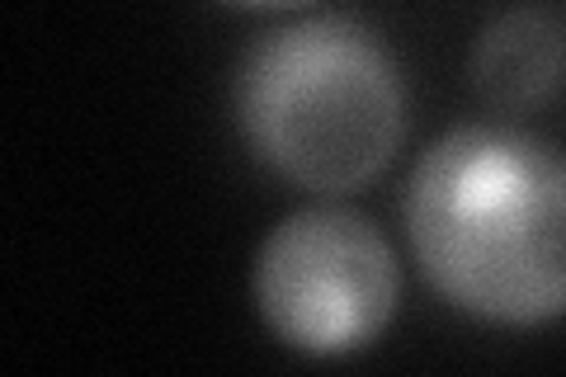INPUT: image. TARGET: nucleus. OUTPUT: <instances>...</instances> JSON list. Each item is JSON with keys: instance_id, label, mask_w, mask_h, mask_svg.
<instances>
[{"instance_id": "nucleus-1", "label": "nucleus", "mask_w": 566, "mask_h": 377, "mask_svg": "<svg viewBox=\"0 0 566 377\" xmlns=\"http://www.w3.org/2000/svg\"><path fill=\"white\" fill-rule=\"evenodd\" d=\"M401 218L449 307L505 331L566 316V156L553 142L458 123L420 151Z\"/></svg>"}, {"instance_id": "nucleus-2", "label": "nucleus", "mask_w": 566, "mask_h": 377, "mask_svg": "<svg viewBox=\"0 0 566 377\" xmlns=\"http://www.w3.org/2000/svg\"><path fill=\"white\" fill-rule=\"evenodd\" d=\"M232 118L264 170L340 199L392 166L406 137V81L387 39L354 14L264 29L232 71Z\"/></svg>"}, {"instance_id": "nucleus-3", "label": "nucleus", "mask_w": 566, "mask_h": 377, "mask_svg": "<svg viewBox=\"0 0 566 377\" xmlns=\"http://www.w3.org/2000/svg\"><path fill=\"white\" fill-rule=\"evenodd\" d=\"M251 302L279 345L307 358H349L387 331L401 302L392 241L354 208L312 203L260 241Z\"/></svg>"}, {"instance_id": "nucleus-4", "label": "nucleus", "mask_w": 566, "mask_h": 377, "mask_svg": "<svg viewBox=\"0 0 566 377\" xmlns=\"http://www.w3.org/2000/svg\"><path fill=\"white\" fill-rule=\"evenodd\" d=\"M566 76V29L538 6L505 10L482 29L468 57L472 95L495 114H528Z\"/></svg>"}, {"instance_id": "nucleus-5", "label": "nucleus", "mask_w": 566, "mask_h": 377, "mask_svg": "<svg viewBox=\"0 0 566 377\" xmlns=\"http://www.w3.org/2000/svg\"><path fill=\"white\" fill-rule=\"evenodd\" d=\"M222 6H237V10H270V14H283V10H307V6H322V0H222Z\"/></svg>"}]
</instances>
